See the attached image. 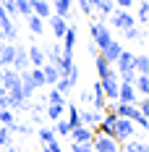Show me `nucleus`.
<instances>
[{
  "label": "nucleus",
  "instance_id": "18",
  "mask_svg": "<svg viewBox=\"0 0 149 152\" xmlns=\"http://www.w3.org/2000/svg\"><path fill=\"white\" fill-rule=\"evenodd\" d=\"M0 39L8 42V45H16V42H18V26H16L13 21H8V24L0 29Z\"/></svg>",
  "mask_w": 149,
  "mask_h": 152
},
{
  "label": "nucleus",
  "instance_id": "16",
  "mask_svg": "<svg viewBox=\"0 0 149 152\" xmlns=\"http://www.w3.org/2000/svg\"><path fill=\"white\" fill-rule=\"evenodd\" d=\"M11 68H16V71H26V68H31L29 66V55H26V47L16 45V58H13V66Z\"/></svg>",
  "mask_w": 149,
  "mask_h": 152
},
{
  "label": "nucleus",
  "instance_id": "37",
  "mask_svg": "<svg viewBox=\"0 0 149 152\" xmlns=\"http://www.w3.org/2000/svg\"><path fill=\"white\" fill-rule=\"evenodd\" d=\"M47 105H65V100H63V94L58 89H50L47 92Z\"/></svg>",
  "mask_w": 149,
  "mask_h": 152
},
{
  "label": "nucleus",
  "instance_id": "45",
  "mask_svg": "<svg viewBox=\"0 0 149 152\" xmlns=\"http://www.w3.org/2000/svg\"><path fill=\"white\" fill-rule=\"evenodd\" d=\"M113 3H115V5H118L120 11H128V8H131V5H134V0H113Z\"/></svg>",
  "mask_w": 149,
  "mask_h": 152
},
{
  "label": "nucleus",
  "instance_id": "33",
  "mask_svg": "<svg viewBox=\"0 0 149 152\" xmlns=\"http://www.w3.org/2000/svg\"><path fill=\"white\" fill-rule=\"evenodd\" d=\"M16 16H24V18H29V16H31L29 0H16Z\"/></svg>",
  "mask_w": 149,
  "mask_h": 152
},
{
  "label": "nucleus",
  "instance_id": "28",
  "mask_svg": "<svg viewBox=\"0 0 149 152\" xmlns=\"http://www.w3.org/2000/svg\"><path fill=\"white\" fill-rule=\"evenodd\" d=\"M8 131H11V134H21V137H29V134H34V126H31V123H18L16 121Z\"/></svg>",
  "mask_w": 149,
  "mask_h": 152
},
{
  "label": "nucleus",
  "instance_id": "1",
  "mask_svg": "<svg viewBox=\"0 0 149 152\" xmlns=\"http://www.w3.org/2000/svg\"><path fill=\"white\" fill-rule=\"evenodd\" d=\"M89 34H92V42L97 50H102L113 42V34H110V26H102L100 21H92L89 24Z\"/></svg>",
  "mask_w": 149,
  "mask_h": 152
},
{
  "label": "nucleus",
  "instance_id": "29",
  "mask_svg": "<svg viewBox=\"0 0 149 152\" xmlns=\"http://www.w3.org/2000/svg\"><path fill=\"white\" fill-rule=\"evenodd\" d=\"M134 18L139 21V24H144V26H147V21H149V3H147V0H144V3H139Z\"/></svg>",
  "mask_w": 149,
  "mask_h": 152
},
{
  "label": "nucleus",
  "instance_id": "25",
  "mask_svg": "<svg viewBox=\"0 0 149 152\" xmlns=\"http://www.w3.org/2000/svg\"><path fill=\"white\" fill-rule=\"evenodd\" d=\"M131 84H134L136 94H141V97H147V94H149V79H147V76H136Z\"/></svg>",
  "mask_w": 149,
  "mask_h": 152
},
{
  "label": "nucleus",
  "instance_id": "41",
  "mask_svg": "<svg viewBox=\"0 0 149 152\" xmlns=\"http://www.w3.org/2000/svg\"><path fill=\"white\" fill-rule=\"evenodd\" d=\"M52 139H58L52 129H39V142H42V144H50Z\"/></svg>",
  "mask_w": 149,
  "mask_h": 152
},
{
  "label": "nucleus",
  "instance_id": "19",
  "mask_svg": "<svg viewBox=\"0 0 149 152\" xmlns=\"http://www.w3.org/2000/svg\"><path fill=\"white\" fill-rule=\"evenodd\" d=\"M136 100H139V94L134 92V84H120V87H118V102H128V105H134Z\"/></svg>",
  "mask_w": 149,
  "mask_h": 152
},
{
  "label": "nucleus",
  "instance_id": "40",
  "mask_svg": "<svg viewBox=\"0 0 149 152\" xmlns=\"http://www.w3.org/2000/svg\"><path fill=\"white\" fill-rule=\"evenodd\" d=\"M42 110H45V107H39V105H29V115H31V126H34V123H39V121H42Z\"/></svg>",
  "mask_w": 149,
  "mask_h": 152
},
{
  "label": "nucleus",
  "instance_id": "39",
  "mask_svg": "<svg viewBox=\"0 0 149 152\" xmlns=\"http://www.w3.org/2000/svg\"><path fill=\"white\" fill-rule=\"evenodd\" d=\"M0 8L5 11L8 18H13V16H16V0H0Z\"/></svg>",
  "mask_w": 149,
  "mask_h": 152
},
{
  "label": "nucleus",
  "instance_id": "48",
  "mask_svg": "<svg viewBox=\"0 0 149 152\" xmlns=\"http://www.w3.org/2000/svg\"><path fill=\"white\" fill-rule=\"evenodd\" d=\"M81 102H92V92H81Z\"/></svg>",
  "mask_w": 149,
  "mask_h": 152
},
{
  "label": "nucleus",
  "instance_id": "34",
  "mask_svg": "<svg viewBox=\"0 0 149 152\" xmlns=\"http://www.w3.org/2000/svg\"><path fill=\"white\" fill-rule=\"evenodd\" d=\"M13 123H16V113H13V110H0V126L11 129Z\"/></svg>",
  "mask_w": 149,
  "mask_h": 152
},
{
  "label": "nucleus",
  "instance_id": "47",
  "mask_svg": "<svg viewBox=\"0 0 149 152\" xmlns=\"http://www.w3.org/2000/svg\"><path fill=\"white\" fill-rule=\"evenodd\" d=\"M8 21H13V18H8V16H5V11H3V8H0V29H3V26H5V24H8Z\"/></svg>",
  "mask_w": 149,
  "mask_h": 152
},
{
  "label": "nucleus",
  "instance_id": "38",
  "mask_svg": "<svg viewBox=\"0 0 149 152\" xmlns=\"http://www.w3.org/2000/svg\"><path fill=\"white\" fill-rule=\"evenodd\" d=\"M31 74V81H34V87L39 89V87H45V76H42V68H29Z\"/></svg>",
  "mask_w": 149,
  "mask_h": 152
},
{
  "label": "nucleus",
  "instance_id": "49",
  "mask_svg": "<svg viewBox=\"0 0 149 152\" xmlns=\"http://www.w3.org/2000/svg\"><path fill=\"white\" fill-rule=\"evenodd\" d=\"M0 152H21V150H18V147H11V144H8V147H0Z\"/></svg>",
  "mask_w": 149,
  "mask_h": 152
},
{
  "label": "nucleus",
  "instance_id": "35",
  "mask_svg": "<svg viewBox=\"0 0 149 152\" xmlns=\"http://www.w3.org/2000/svg\"><path fill=\"white\" fill-rule=\"evenodd\" d=\"M73 87H76V84H73V81H71V79H65V76H60L58 81H55V89H58L60 94H65V92H71V89H73Z\"/></svg>",
  "mask_w": 149,
  "mask_h": 152
},
{
  "label": "nucleus",
  "instance_id": "6",
  "mask_svg": "<svg viewBox=\"0 0 149 152\" xmlns=\"http://www.w3.org/2000/svg\"><path fill=\"white\" fill-rule=\"evenodd\" d=\"M0 71H3V84H0V89H5V92L21 89V81H18V71H16V68H0Z\"/></svg>",
  "mask_w": 149,
  "mask_h": 152
},
{
  "label": "nucleus",
  "instance_id": "43",
  "mask_svg": "<svg viewBox=\"0 0 149 152\" xmlns=\"http://www.w3.org/2000/svg\"><path fill=\"white\" fill-rule=\"evenodd\" d=\"M76 3H78V8H81V13H84V16H92V13H94V8H92L89 0H76Z\"/></svg>",
  "mask_w": 149,
  "mask_h": 152
},
{
  "label": "nucleus",
  "instance_id": "27",
  "mask_svg": "<svg viewBox=\"0 0 149 152\" xmlns=\"http://www.w3.org/2000/svg\"><path fill=\"white\" fill-rule=\"evenodd\" d=\"M94 61H97V76H100V79H105V76H110L113 71H115V68H113V63H107V61L100 58V53H97V58H94Z\"/></svg>",
  "mask_w": 149,
  "mask_h": 152
},
{
  "label": "nucleus",
  "instance_id": "46",
  "mask_svg": "<svg viewBox=\"0 0 149 152\" xmlns=\"http://www.w3.org/2000/svg\"><path fill=\"white\" fill-rule=\"evenodd\" d=\"M45 147H47L50 152H63V147H60V142H58V139H52V142H50V144H45Z\"/></svg>",
  "mask_w": 149,
  "mask_h": 152
},
{
  "label": "nucleus",
  "instance_id": "3",
  "mask_svg": "<svg viewBox=\"0 0 149 152\" xmlns=\"http://www.w3.org/2000/svg\"><path fill=\"white\" fill-rule=\"evenodd\" d=\"M107 18H110L113 29H120V31H126V29H131V26H136V18L128 13V11H120V8H115V11L107 16Z\"/></svg>",
  "mask_w": 149,
  "mask_h": 152
},
{
  "label": "nucleus",
  "instance_id": "17",
  "mask_svg": "<svg viewBox=\"0 0 149 152\" xmlns=\"http://www.w3.org/2000/svg\"><path fill=\"white\" fill-rule=\"evenodd\" d=\"M131 68H134L136 76H147V74H149V58H147V53H139V55H134Z\"/></svg>",
  "mask_w": 149,
  "mask_h": 152
},
{
  "label": "nucleus",
  "instance_id": "36",
  "mask_svg": "<svg viewBox=\"0 0 149 152\" xmlns=\"http://www.w3.org/2000/svg\"><path fill=\"white\" fill-rule=\"evenodd\" d=\"M123 37H126L128 42H136V39H144V31L139 29V26H131V29L123 31Z\"/></svg>",
  "mask_w": 149,
  "mask_h": 152
},
{
  "label": "nucleus",
  "instance_id": "31",
  "mask_svg": "<svg viewBox=\"0 0 149 152\" xmlns=\"http://www.w3.org/2000/svg\"><path fill=\"white\" fill-rule=\"evenodd\" d=\"M123 152H149V150H147V142L128 139V142H126V147H123Z\"/></svg>",
  "mask_w": 149,
  "mask_h": 152
},
{
  "label": "nucleus",
  "instance_id": "21",
  "mask_svg": "<svg viewBox=\"0 0 149 152\" xmlns=\"http://www.w3.org/2000/svg\"><path fill=\"white\" fill-rule=\"evenodd\" d=\"M26 26H29L31 37H42V31H45V21H42L39 16H34V13H31L29 18H26Z\"/></svg>",
  "mask_w": 149,
  "mask_h": 152
},
{
  "label": "nucleus",
  "instance_id": "52",
  "mask_svg": "<svg viewBox=\"0 0 149 152\" xmlns=\"http://www.w3.org/2000/svg\"><path fill=\"white\" fill-rule=\"evenodd\" d=\"M0 47H3V39H0Z\"/></svg>",
  "mask_w": 149,
  "mask_h": 152
},
{
  "label": "nucleus",
  "instance_id": "30",
  "mask_svg": "<svg viewBox=\"0 0 149 152\" xmlns=\"http://www.w3.org/2000/svg\"><path fill=\"white\" fill-rule=\"evenodd\" d=\"M63 113H65V105H47V107H45V115L50 118V121L63 118Z\"/></svg>",
  "mask_w": 149,
  "mask_h": 152
},
{
  "label": "nucleus",
  "instance_id": "10",
  "mask_svg": "<svg viewBox=\"0 0 149 152\" xmlns=\"http://www.w3.org/2000/svg\"><path fill=\"white\" fill-rule=\"evenodd\" d=\"M78 115H81V126H86V129H97L100 121H102V113H97V110H78Z\"/></svg>",
  "mask_w": 149,
  "mask_h": 152
},
{
  "label": "nucleus",
  "instance_id": "13",
  "mask_svg": "<svg viewBox=\"0 0 149 152\" xmlns=\"http://www.w3.org/2000/svg\"><path fill=\"white\" fill-rule=\"evenodd\" d=\"M18 81H21V92H24V97L31 100V94L37 92V87H34V81H31L29 68H26V71H18Z\"/></svg>",
  "mask_w": 149,
  "mask_h": 152
},
{
  "label": "nucleus",
  "instance_id": "23",
  "mask_svg": "<svg viewBox=\"0 0 149 152\" xmlns=\"http://www.w3.org/2000/svg\"><path fill=\"white\" fill-rule=\"evenodd\" d=\"M60 55H63V50H60V45H47V50H45V63H50V66H55V63L60 61Z\"/></svg>",
  "mask_w": 149,
  "mask_h": 152
},
{
  "label": "nucleus",
  "instance_id": "2",
  "mask_svg": "<svg viewBox=\"0 0 149 152\" xmlns=\"http://www.w3.org/2000/svg\"><path fill=\"white\" fill-rule=\"evenodd\" d=\"M136 126L134 121H128V118H115V126H113V139L115 142H128V139L134 137Z\"/></svg>",
  "mask_w": 149,
  "mask_h": 152
},
{
  "label": "nucleus",
  "instance_id": "14",
  "mask_svg": "<svg viewBox=\"0 0 149 152\" xmlns=\"http://www.w3.org/2000/svg\"><path fill=\"white\" fill-rule=\"evenodd\" d=\"M13 58H16V45L3 42V47H0V68H11L13 66Z\"/></svg>",
  "mask_w": 149,
  "mask_h": 152
},
{
  "label": "nucleus",
  "instance_id": "20",
  "mask_svg": "<svg viewBox=\"0 0 149 152\" xmlns=\"http://www.w3.org/2000/svg\"><path fill=\"white\" fill-rule=\"evenodd\" d=\"M89 3H92V8L102 16V18H107V16L115 11V3H113V0H89Z\"/></svg>",
  "mask_w": 149,
  "mask_h": 152
},
{
  "label": "nucleus",
  "instance_id": "8",
  "mask_svg": "<svg viewBox=\"0 0 149 152\" xmlns=\"http://www.w3.org/2000/svg\"><path fill=\"white\" fill-rule=\"evenodd\" d=\"M76 39H78V34H76V26H71V24H68V29H65V34H63V39H60V42H63V47H60V50H63L65 55H73Z\"/></svg>",
  "mask_w": 149,
  "mask_h": 152
},
{
  "label": "nucleus",
  "instance_id": "26",
  "mask_svg": "<svg viewBox=\"0 0 149 152\" xmlns=\"http://www.w3.org/2000/svg\"><path fill=\"white\" fill-rule=\"evenodd\" d=\"M65 113H68V118H65V121H68L71 129L81 126V115H78V107H76V105H68V102H65Z\"/></svg>",
  "mask_w": 149,
  "mask_h": 152
},
{
  "label": "nucleus",
  "instance_id": "11",
  "mask_svg": "<svg viewBox=\"0 0 149 152\" xmlns=\"http://www.w3.org/2000/svg\"><path fill=\"white\" fill-rule=\"evenodd\" d=\"M47 21H50V29H52V37H55V39H63V34H65V29H68V21H65V18H60V16H50V18H47Z\"/></svg>",
  "mask_w": 149,
  "mask_h": 152
},
{
  "label": "nucleus",
  "instance_id": "44",
  "mask_svg": "<svg viewBox=\"0 0 149 152\" xmlns=\"http://www.w3.org/2000/svg\"><path fill=\"white\" fill-rule=\"evenodd\" d=\"M71 152H94V150H92V144H76L73 142L71 144Z\"/></svg>",
  "mask_w": 149,
  "mask_h": 152
},
{
  "label": "nucleus",
  "instance_id": "12",
  "mask_svg": "<svg viewBox=\"0 0 149 152\" xmlns=\"http://www.w3.org/2000/svg\"><path fill=\"white\" fill-rule=\"evenodd\" d=\"M26 55H29L31 68H42L45 66V50H39L37 45H26Z\"/></svg>",
  "mask_w": 149,
  "mask_h": 152
},
{
  "label": "nucleus",
  "instance_id": "42",
  "mask_svg": "<svg viewBox=\"0 0 149 152\" xmlns=\"http://www.w3.org/2000/svg\"><path fill=\"white\" fill-rule=\"evenodd\" d=\"M11 144V131L5 126H0V147H8Z\"/></svg>",
  "mask_w": 149,
  "mask_h": 152
},
{
  "label": "nucleus",
  "instance_id": "32",
  "mask_svg": "<svg viewBox=\"0 0 149 152\" xmlns=\"http://www.w3.org/2000/svg\"><path fill=\"white\" fill-rule=\"evenodd\" d=\"M52 131H55V137H68V134H71V126H68V121H65V118H58Z\"/></svg>",
  "mask_w": 149,
  "mask_h": 152
},
{
  "label": "nucleus",
  "instance_id": "7",
  "mask_svg": "<svg viewBox=\"0 0 149 152\" xmlns=\"http://www.w3.org/2000/svg\"><path fill=\"white\" fill-rule=\"evenodd\" d=\"M120 53H123V45H120L118 39H113L107 47H102V50H100V58H102V61H107V63H115Z\"/></svg>",
  "mask_w": 149,
  "mask_h": 152
},
{
  "label": "nucleus",
  "instance_id": "5",
  "mask_svg": "<svg viewBox=\"0 0 149 152\" xmlns=\"http://www.w3.org/2000/svg\"><path fill=\"white\" fill-rule=\"evenodd\" d=\"M92 150L94 152H120L118 150V142L110 137H102V134H94L92 139Z\"/></svg>",
  "mask_w": 149,
  "mask_h": 152
},
{
  "label": "nucleus",
  "instance_id": "51",
  "mask_svg": "<svg viewBox=\"0 0 149 152\" xmlns=\"http://www.w3.org/2000/svg\"><path fill=\"white\" fill-rule=\"evenodd\" d=\"M0 84H3V71H0Z\"/></svg>",
  "mask_w": 149,
  "mask_h": 152
},
{
  "label": "nucleus",
  "instance_id": "15",
  "mask_svg": "<svg viewBox=\"0 0 149 152\" xmlns=\"http://www.w3.org/2000/svg\"><path fill=\"white\" fill-rule=\"evenodd\" d=\"M50 5H52V13L60 16V18H68L73 11V0H52Z\"/></svg>",
  "mask_w": 149,
  "mask_h": 152
},
{
  "label": "nucleus",
  "instance_id": "24",
  "mask_svg": "<svg viewBox=\"0 0 149 152\" xmlns=\"http://www.w3.org/2000/svg\"><path fill=\"white\" fill-rule=\"evenodd\" d=\"M73 66H76V63H73V55H65V53H63V55H60V61L55 63V68L60 71V76H65Z\"/></svg>",
  "mask_w": 149,
  "mask_h": 152
},
{
  "label": "nucleus",
  "instance_id": "50",
  "mask_svg": "<svg viewBox=\"0 0 149 152\" xmlns=\"http://www.w3.org/2000/svg\"><path fill=\"white\" fill-rule=\"evenodd\" d=\"M39 152H50V150H47V147H45V144H42V150H39Z\"/></svg>",
  "mask_w": 149,
  "mask_h": 152
},
{
  "label": "nucleus",
  "instance_id": "9",
  "mask_svg": "<svg viewBox=\"0 0 149 152\" xmlns=\"http://www.w3.org/2000/svg\"><path fill=\"white\" fill-rule=\"evenodd\" d=\"M71 139H73L76 144H92L94 131H92V129H86V126H76V129H71Z\"/></svg>",
  "mask_w": 149,
  "mask_h": 152
},
{
  "label": "nucleus",
  "instance_id": "22",
  "mask_svg": "<svg viewBox=\"0 0 149 152\" xmlns=\"http://www.w3.org/2000/svg\"><path fill=\"white\" fill-rule=\"evenodd\" d=\"M42 76H45V84H50V87H55V81L60 79V71L55 68V66H50V63H45V66H42Z\"/></svg>",
  "mask_w": 149,
  "mask_h": 152
},
{
  "label": "nucleus",
  "instance_id": "4",
  "mask_svg": "<svg viewBox=\"0 0 149 152\" xmlns=\"http://www.w3.org/2000/svg\"><path fill=\"white\" fill-rule=\"evenodd\" d=\"M100 87H102L105 100H113V102H118V87H120V79H118V74H115V71H113L110 76H105V79H100Z\"/></svg>",
  "mask_w": 149,
  "mask_h": 152
}]
</instances>
